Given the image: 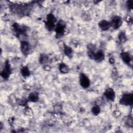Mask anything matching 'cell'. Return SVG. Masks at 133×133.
Segmentation results:
<instances>
[{"instance_id": "cell-1", "label": "cell", "mask_w": 133, "mask_h": 133, "mask_svg": "<svg viewBox=\"0 0 133 133\" xmlns=\"http://www.w3.org/2000/svg\"><path fill=\"white\" fill-rule=\"evenodd\" d=\"M119 103L124 105H131L133 103L132 94H125L119 100Z\"/></svg>"}, {"instance_id": "cell-2", "label": "cell", "mask_w": 133, "mask_h": 133, "mask_svg": "<svg viewBox=\"0 0 133 133\" xmlns=\"http://www.w3.org/2000/svg\"><path fill=\"white\" fill-rule=\"evenodd\" d=\"M56 22V19L55 17L51 14L47 15L46 17V21L45 22V25L46 28L49 31H51L55 26V22Z\"/></svg>"}, {"instance_id": "cell-3", "label": "cell", "mask_w": 133, "mask_h": 133, "mask_svg": "<svg viewBox=\"0 0 133 133\" xmlns=\"http://www.w3.org/2000/svg\"><path fill=\"white\" fill-rule=\"evenodd\" d=\"M11 73V70L10 65L8 60H6L5 63V66L1 73V75L4 79H7L9 78Z\"/></svg>"}, {"instance_id": "cell-4", "label": "cell", "mask_w": 133, "mask_h": 133, "mask_svg": "<svg viewBox=\"0 0 133 133\" xmlns=\"http://www.w3.org/2000/svg\"><path fill=\"white\" fill-rule=\"evenodd\" d=\"M65 24L62 21H60L57 24L55 28V32L56 33V37H61L64 32Z\"/></svg>"}, {"instance_id": "cell-5", "label": "cell", "mask_w": 133, "mask_h": 133, "mask_svg": "<svg viewBox=\"0 0 133 133\" xmlns=\"http://www.w3.org/2000/svg\"><path fill=\"white\" fill-rule=\"evenodd\" d=\"M79 83L83 88H87L90 85V81L85 74L81 73L79 75Z\"/></svg>"}, {"instance_id": "cell-6", "label": "cell", "mask_w": 133, "mask_h": 133, "mask_svg": "<svg viewBox=\"0 0 133 133\" xmlns=\"http://www.w3.org/2000/svg\"><path fill=\"white\" fill-rule=\"evenodd\" d=\"M110 23L111 26L114 29H117L122 25V19L119 16H115Z\"/></svg>"}, {"instance_id": "cell-7", "label": "cell", "mask_w": 133, "mask_h": 133, "mask_svg": "<svg viewBox=\"0 0 133 133\" xmlns=\"http://www.w3.org/2000/svg\"><path fill=\"white\" fill-rule=\"evenodd\" d=\"M104 95L105 97V98L110 101H114L115 97V94L114 90L110 88H108L105 91Z\"/></svg>"}, {"instance_id": "cell-8", "label": "cell", "mask_w": 133, "mask_h": 133, "mask_svg": "<svg viewBox=\"0 0 133 133\" xmlns=\"http://www.w3.org/2000/svg\"><path fill=\"white\" fill-rule=\"evenodd\" d=\"M30 48L29 44L26 41L21 42V50L24 55H28L29 53Z\"/></svg>"}, {"instance_id": "cell-9", "label": "cell", "mask_w": 133, "mask_h": 133, "mask_svg": "<svg viewBox=\"0 0 133 133\" xmlns=\"http://www.w3.org/2000/svg\"><path fill=\"white\" fill-rule=\"evenodd\" d=\"M104 59V55L102 50H99L95 53L94 59L97 62H100L103 61Z\"/></svg>"}, {"instance_id": "cell-10", "label": "cell", "mask_w": 133, "mask_h": 133, "mask_svg": "<svg viewBox=\"0 0 133 133\" xmlns=\"http://www.w3.org/2000/svg\"><path fill=\"white\" fill-rule=\"evenodd\" d=\"M121 57L124 63L129 64L131 61V57L129 54L127 52H122L121 54Z\"/></svg>"}, {"instance_id": "cell-11", "label": "cell", "mask_w": 133, "mask_h": 133, "mask_svg": "<svg viewBox=\"0 0 133 133\" xmlns=\"http://www.w3.org/2000/svg\"><path fill=\"white\" fill-rule=\"evenodd\" d=\"M98 25L99 28L103 31L108 30L111 26L110 23L105 20L100 21L98 23Z\"/></svg>"}, {"instance_id": "cell-12", "label": "cell", "mask_w": 133, "mask_h": 133, "mask_svg": "<svg viewBox=\"0 0 133 133\" xmlns=\"http://www.w3.org/2000/svg\"><path fill=\"white\" fill-rule=\"evenodd\" d=\"M13 28L15 32L17 34H22V33H23L25 30L23 27L21 26L17 23L14 24L13 25Z\"/></svg>"}, {"instance_id": "cell-13", "label": "cell", "mask_w": 133, "mask_h": 133, "mask_svg": "<svg viewBox=\"0 0 133 133\" xmlns=\"http://www.w3.org/2000/svg\"><path fill=\"white\" fill-rule=\"evenodd\" d=\"M28 100L33 102H36L38 100V94L36 92L31 93L28 97Z\"/></svg>"}, {"instance_id": "cell-14", "label": "cell", "mask_w": 133, "mask_h": 133, "mask_svg": "<svg viewBox=\"0 0 133 133\" xmlns=\"http://www.w3.org/2000/svg\"><path fill=\"white\" fill-rule=\"evenodd\" d=\"M59 69L60 72L63 74H66V73H68L69 71V67L68 66V65H66L64 63H61L59 65Z\"/></svg>"}, {"instance_id": "cell-15", "label": "cell", "mask_w": 133, "mask_h": 133, "mask_svg": "<svg viewBox=\"0 0 133 133\" xmlns=\"http://www.w3.org/2000/svg\"><path fill=\"white\" fill-rule=\"evenodd\" d=\"M64 52L68 57L71 58L72 57L73 50L71 47L65 45L64 47Z\"/></svg>"}, {"instance_id": "cell-16", "label": "cell", "mask_w": 133, "mask_h": 133, "mask_svg": "<svg viewBox=\"0 0 133 133\" xmlns=\"http://www.w3.org/2000/svg\"><path fill=\"white\" fill-rule=\"evenodd\" d=\"M21 73L22 75L24 77L29 76L30 74V71L26 66H24L21 68Z\"/></svg>"}, {"instance_id": "cell-17", "label": "cell", "mask_w": 133, "mask_h": 133, "mask_svg": "<svg viewBox=\"0 0 133 133\" xmlns=\"http://www.w3.org/2000/svg\"><path fill=\"white\" fill-rule=\"evenodd\" d=\"M91 112L95 115H97L100 112V108L98 105H95L91 109Z\"/></svg>"}, {"instance_id": "cell-18", "label": "cell", "mask_w": 133, "mask_h": 133, "mask_svg": "<svg viewBox=\"0 0 133 133\" xmlns=\"http://www.w3.org/2000/svg\"><path fill=\"white\" fill-rule=\"evenodd\" d=\"M118 38H119V40L121 42H122V43L125 42L126 41V39H127V37H126L125 33L124 32H120L119 34L118 35Z\"/></svg>"}, {"instance_id": "cell-19", "label": "cell", "mask_w": 133, "mask_h": 133, "mask_svg": "<svg viewBox=\"0 0 133 133\" xmlns=\"http://www.w3.org/2000/svg\"><path fill=\"white\" fill-rule=\"evenodd\" d=\"M48 58L46 55L42 54L39 58V61H40L41 63L44 64V63H46L48 61Z\"/></svg>"}, {"instance_id": "cell-20", "label": "cell", "mask_w": 133, "mask_h": 133, "mask_svg": "<svg viewBox=\"0 0 133 133\" xmlns=\"http://www.w3.org/2000/svg\"><path fill=\"white\" fill-rule=\"evenodd\" d=\"M127 6L128 9H132L133 8V2L131 1H129L127 2Z\"/></svg>"}, {"instance_id": "cell-21", "label": "cell", "mask_w": 133, "mask_h": 133, "mask_svg": "<svg viewBox=\"0 0 133 133\" xmlns=\"http://www.w3.org/2000/svg\"><path fill=\"white\" fill-rule=\"evenodd\" d=\"M109 61H110V62L111 63H114V60L113 58H111L110 59Z\"/></svg>"}]
</instances>
